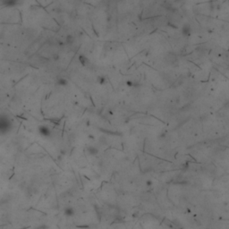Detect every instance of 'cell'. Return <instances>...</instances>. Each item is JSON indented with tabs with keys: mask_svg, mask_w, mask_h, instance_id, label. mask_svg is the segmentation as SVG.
Here are the masks:
<instances>
[{
	"mask_svg": "<svg viewBox=\"0 0 229 229\" xmlns=\"http://www.w3.org/2000/svg\"><path fill=\"white\" fill-rule=\"evenodd\" d=\"M64 214H65L66 217H72L73 214H75V210H73V208H67L64 210Z\"/></svg>",
	"mask_w": 229,
	"mask_h": 229,
	"instance_id": "5b68a950",
	"label": "cell"
},
{
	"mask_svg": "<svg viewBox=\"0 0 229 229\" xmlns=\"http://www.w3.org/2000/svg\"><path fill=\"white\" fill-rule=\"evenodd\" d=\"M181 34L183 37H190L191 34V26L190 24H184L181 28Z\"/></svg>",
	"mask_w": 229,
	"mask_h": 229,
	"instance_id": "7a4b0ae2",
	"label": "cell"
},
{
	"mask_svg": "<svg viewBox=\"0 0 229 229\" xmlns=\"http://www.w3.org/2000/svg\"><path fill=\"white\" fill-rule=\"evenodd\" d=\"M165 61L172 66H178L179 64L178 57H177L176 54L174 52H168L165 56Z\"/></svg>",
	"mask_w": 229,
	"mask_h": 229,
	"instance_id": "6da1fadb",
	"label": "cell"
},
{
	"mask_svg": "<svg viewBox=\"0 0 229 229\" xmlns=\"http://www.w3.org/2000/svg\"><path fill=\"white\" fill-rule=\"evenodd\" d=\"M146 184L148 186H151L152 185V181H150V180H148L147 182H146Z\"/></svg>",
	"mask_w": 229,
	"mask_h": 229,
	"instance_id": "52a82bcc",
	"label": "cell"
},
{
	"mask_svg": "<svg viewBox=\"0 0 229 229\" xmlns=\"http://www.w3.org/2000/svg\"><path fill=\"white\" fill-rule=\"evenodd\" d=\"M125 84H126V86L129 87V88H134V87L139 86V84L136 82H134V81H132V80H127L126 82H125Z\"/></svg>",
	"mask_w": 229,
	"mask_h": 229,
	"instance_id": "277c9868",
	"label": "cell"
},
{
	"mask_svg": "<svg viewBox=\"0 0 229 229\" xmlns=\"http://www.w3.org/2000/svg\"><path fill=\"white\" fill-rule=\"evenodd\" d=\"M87 151L88 153L91 155V156H95V155H97L98 152H99V150L97 149V148H95L93 146H91V147H89L88 149H87Z\"/></svg>",
	"mask_w": 229,
	"mask_h": 229,
	"instance_id": "3957f363",
	"label": "cell"
},
{
	"mask_svg": "<svg viewBox=\"0 0 229 229\" xmlns=\"http://www.w3.org/2000/svg\"><path fill=\"white\" fill-rule=\"evenodd\" d=\"M97 81H98V83L99 85H105L107 83V79L105 76H99Z\"/></svg>",
	"mask_w": 229,
	"mask_h": 229,
	"instance_id": "8992f818",
	"label": "cell"
}]
</instances>
